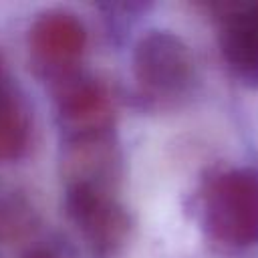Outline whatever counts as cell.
I'll return each mask as SVG.
<instances>
[{"label": "cell", "mask_w": 258, "mask_h": 258, "mask_svg": "<svg viewBox=\"0 0 258 258\" xmlns=\"http://www.w3.org/2000/svg\"><path fill=\"white\" fill-rule=\"evenodd\" d=\"M56 109L71 139L111 133L115 101L107 83L93 75H67L56 91Z\"/></svg>", "instance_id": "cell-4"}, {"label": "cell", "mask_w": 258, "mask_h": 258, "mask_svg": "<svg viewBox=\"0 0 258 258\" xmlns=\"http://www.w3.org/2000/svg\"><path fill=\"white\" fill-rule=\"evenodd\" d=\"M87 46V30L81 18L62 8L40 12L28 28V48L32 58L52 71L73 67Z\"/></svg>", "instance_id": "cell-5"}, {"label": "cell", "mask_w": 258, "mask_h": 258, "mask_svg": "<svg viewBox=\"0 0 258 258\" xmlns=\"http://www.w3.org/2000/svg\"><path fill=\"white\" fill-rule=\"evenodd\" d=\"M16 95L14 87H12V79H10V73H8V67H6V60L0 52V103L6 101L8 97Z\"/></svg>", "instance_id": "cell-10"}, {"label": "cell", "mask_w": 258, "mask_h": 258, "mask_svg": "<svg viewBox=\"0 0 258 258\" xmlns=\"http://www.w3.org/2000/svg\"><path fill=\"white\" fill-rule=\"evenodd\" d=\"M133 73L147 97L175 103L189 95L196 83V62L189 46L169 30H149L133 52Z\"/></svg>", "instance_id": "cell-2"}, {"label": "cell", "mask_w": 258, "mask_h": 258, "mask_svg": "<svg viewBox=\"0 0 258 258\" xmlns=\"http://www.w3.org/2000/svg\"><path fill=\"white\" fill-rule=\"evenodd\" d=\"M34 204L16 187L0 185V242H16L36 226Z\"/></svg>", "instance_id": "cell-8"}, {"label": "cell", "mask_w": 258, "mask_h": 258, "mask_svg": "<svg viewBox=\"0 0 258 258\" xmlns=\"http://www.w3.org/2000/svg\"><path fill=\"white\" fill-rule=\"evenodd\" d=\"M22 258H58L52 250H48V248H42V246H38V248H30Z\"/></svg>", "instance_id": "cell-11"}, {"label": "cell", "mask_w": 258, "mask_h": 258, "mask_svg": "<svg viewBox=\"0 0 258 258\" xmlns=\"http://www.w3.org/2000/svg\"><path fill=\"white\" fill-rule=\"evenodd\" d=\"M28 141L30 117L18 95H12L0 103V161L20 157L28 147Z\"/></svg>", "instance_id": "cell-9"}, {"label": "cell", "mask_w": 258, "mask_h": 258, "mask_svg": "<svg viewBox=\"0 0 258 258\" xmlns=\"http://www.w3.org/2000/svg\"><path fill=\"white\" fill-rule=\"evenodd\" d=\"M202 226L224 250L258 246V169L234 167L214 175L202 198Z\"/></svg>", "instance_id": "cell-1"}, {"label": "cell", "mask_w": 258, "mask_h": 258, "mask_svg": "<svg viewBox=\"0 0 258 258\" xmlns=\"http://www.w3.org/2000/svg\"><path fill=\"white\" fill-rule=\"evenodd\" d=\"M119 173V153L111 141V133L71 139L62 159V175L67 187L87 185L111 191Z\"/></svg>", "instance_id": "cell-6"}, {"label": "cell", "mask_w": 258, "mask_h": 258, "mask_svg": "<svg viewBox=\"0 0 258 258\" xmlns=\"http://www.w3.org/2000/svg\"><path fill=\"white\" fill-rule=\"evenodd\" d=\"M64 208L95 256L109 258L127 242L131 220L111 191L87 185L67 187Z\"/></svg>", "instance_id": "cell-3"}, {"label": "cell", "mask_w": 258, "mask_h": 258, "mask_svg": "<svg viewBox=\"0 0 258 258\" xmlns=\"http://www.w3.org/2000/svg\"><path fill=\"white\" fill-rule=\"evenodd\" d=\"M220 48L228 67L242 81L258 85V0L236 4L224 14Z\"/></svg>", "instance_id": "cell-7"}]
</instances>
